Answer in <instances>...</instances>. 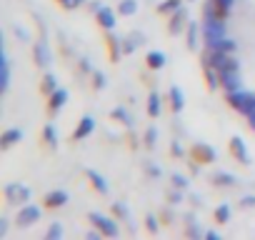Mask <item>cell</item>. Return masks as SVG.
I'll list each match as a JSON object with an SVG mask.
<instances>
[{"instance_id": "obj_34", "label": "cell", "mask_w": 255, "mask_h": 240, "mask_svg": "<svg viewBox=\"0 0 255 240\" xmlns=\"http://www.w3.org/2000/svg\"><path fill=\"white\" fill-rule=\"evenodd\" d=\"M105 83H108V80H105V75L93 70V88H95V90H103V88H105Z\"/></svg>"}, {"instance_id": "obj_19", "label": "cell", "mask_w": 255, "mask_h": 240, "mask_svg": "<svg viewBox=\"0 0 255 240\" xmlns=\"http://www.w3.org/2000/svg\"><path fill=\"white\" fill-rule=\"evenodd\" d=\"M183 105H185V95H183V90L178 85H173L170 88V108H173V113H180Z\"/></svg>"}, {"instance_id": "obj_2", "label": "cell", "mask_w": 255, "mask_h": 240, "mask_svg": "<svg viewBox=\"0 0 255 240\" xmlns=\"http://www.w3.org/2000/svg\"><path fill=\"white\" fill-rule=\"evenodd\" d=\"M218 78H220V88L225 93H233V90H240V63L233 60L228 68L218 70Z\"/></svg>"}, {"instance_id": "obj_13", "label": "cell", "mask_w": 255, "mask_h": 240, "mask_svg": "<svg viewBox=\"0 0 255 240\" xmlns=\"http://www.w3.org/2000/svg\"><path fill=\"white\" fill-rule=\"evenodd\" d=\"M20 140H23V130L20 128H8L3 133V138H0V150H8V148H13Z\"/></svg>"}, {"instance_id": "obj_14", "label": "cell", "mask_w": 255, "mask_h": 240, "mask_svg": "<svg viewBox=\"0 0 255 240\" xmlns=\"http://www.w3.org/2000/svg\"><path fill=\"white\" fill-rule=\"evenodd\" d=\"M200 68H203V75H205V85H208V90H218V88H220L218 70H215L213 65H208V63H200Z\"/></svg>"}, {"instance_id": "obj_4", "label": "cell", "mask_w": 255, "mask_h": 240, "mask_svg": "<svg viewBox=\"0 0 255 240\" xmlns=\"http://www.w3.org/2000/svg\"><path fill=\"white\" fill-rule=\"evenodd\" d=\"M88 220H90V225L93 228H98L105 238H118V223L113 220V218H108V215H100V213H90L88 215Z\"/></svg>"}, {"instance_id": "obj_39", "label": "cell", "mask_w": 255, "mask_h": 240, "mask_svg": "<svg viewBox=\"0 0 255 240\" xmlns=\"http://www.w3.org/2000/svg\"><path fill=\"white\" fill-rule=\"evenodd\" d=\"M240 208H255V195H245L240 200Z\"/></svg>"}, {"instance_id": "obj_33", "label": "cell", "mask_w": 255, "mask_h": 240, "mask_svg": "<svg viewBox=\"0 0 255 240\" xmlns=\"http://www.w3.org/2000/svg\"><path fill=\"white\" fill-rule=\"evenodd\" d=\"M155 143H158V130L155 128H148L145 130V148H155Z\"/></svg>"}, {"instance_id": "obj_3", "label": "cell", "mask_w": 255, "mask_h": 240, "mask_svg": "<svg viewBox=\"0 0 255 240\" xmlns=\"http://www.w3.org/2000/svg\"><path fill=\"white\" fill-rule=\"evenodd\" d=\"M3 198L8 205H25L30 200V188L23 183H10L3 188Z\"/></svg>"}, {"instance_id": "obj_37", "label": "cell", "mask_w": 255, "mask_h": 240, "mask_svg": "<svg viewBox=\"0 0 255 240\" xmlns=\"http://www.w3.org/2000/svg\"><path fill=\"white\" fill-rule=\"evenodd\" d=\"M178 190H180V188H175V190H170V195H168L173 205H180V203H183V193H178Z\"/></svg>"}, {"instance_id": "obj_43", "label": "cell", "mask_w": 255, "mask_h": 240, "mask_svg": "<svg viewBox=\"0 0 255 240\" xmlns=\"http://www.w3.org/2000/svg\"><path fill=\"white\" fill-rule=\"evenodd\" d=\"M148 173H150V175H155V178H158V175H160V168H155V165H150V168H148Z\"/></svg>"}, {"instance_id": "obj_40", "label": "cell", "mask_w": 255, "mask_h": 240, "mask_svg": "<svg viewBox=\"0 0 255 240\" xmlns=\"http://www.w3.org/2000/svg\"><path fill=\"white\" fill-rule=\"evenodd\" d=\"M170 153H173L175 158H183V148H180L178 143H173V145H170Z\"/></svg>"}, {"instance_id": "obj_41", "label": "cell", "mask_w": 255, "mask_h": 240, "mask_svg": "<svg viewBox=\"0 0 255 240\" xmlns=\"http://www.w3.org/2000/svg\"><path fill=\"white\" fill-rule=\"evenodd\" d=\"M80 70H83V73H93V68H90L88 60H80Z\"/></svg>"}, {"instance_id": "obj_20", "label": "cell", "mask_w": 255, "mask_h": 240, "mask_svg": "<svg viewBox=\"0 0 255 240\" xmlns=\"http://www.w3.org/2000/svg\"><path fill=\"white\" fill-rule=\"evenodd\" d=\"M55 90H58V80H55V75H50V73L43 75V78H40V93L48 98V95H53Z\"/></svg>"}, {"instance_id": "obj_8", "label": "cell", "mask_w": 255, "mask_h": 240, "mask_svg": "<svg viewBox=\"0 0 255 240\" xmlns=\"http://www.w3.org/2000/svg\"><path fill=\"white\" fill-rule=\"evenodd\" d=\"M230 153H233V158L238 160V163H243V165H250L253 160H250V150H248V145H245V140L240 138V135H233L230 138Z\"/></svg>"}, {"instance_id": "obj_11", "label": "cell", "mask_w": 255, "mask_h": 240, "mask_svg": "<svg viewBox=\"0 0 255 240\" xmlns=\"http://www.w3.org/2000/svg\"><path fill=\"white\" fill-rule=\"evenodd\" d=\"M65 103H68V90H65V88H58L53 95H48V113H50V115H55Z\"/></svg>"}, {"instance_id": "obj_1", "label": "cell", "mask_w": 255, "mask_h": 240, "mask_svg": "<svg viewBox=\"0 0 255 240\" xmlns=\"http://www.w3.org/2000/svg\"><path fill=\"white\" fill-rule=\"evenodd\" d=\"M225 100L233 110H238L240 115H253L255 113V93H248V90H233V93H225Z\"/></svg>"}, {"instance_id": "obj_32", "label": "cell", "mask_w": 255, "mask_h": 240, "mask_svg": "<svg viewBox=\"0 0 255 240\" xmlns=\"http://www.w3.org/2000/svg\"><path fill=\"white\" fill-rule=\"evenodd\" d=\"M55 3L60 5V8H65V10H75V8H80L85 0H55Z\"/></svg>"}, {"instance_id": "obj_12", "label": "cell", "mask_w": 255, "mask_h": 240, "mask_svg": "<svg viewBox=\"0 0 255 240\" xmlns=\"http://www.w3.org/2000/svg\"><path fill=\"white\" fill-rule=\"evenodd\" d=\"M95 20L103 30H113L115 28V10H110L108 5H103L98 13H95Z\"/></svg>"}, {"instance_id": "obj_21", "label": "cell", "mask_w": 255, "mask_h": 240, "mask_svg": "<svg viewBox=\"0 0 255 240\" xmlns=\"http://www.w3.org/2000/svg\"><path fill=\"white\" fill-rule=\"evenodd\" d=\"M213 185H218V188H233L235 185V175H230V173H213Z\"/></svg>"}, {"instance_id": "obj_10", "label": "cell", "mask_w": 255, "mask_h": 240, "mask_svg": "<svg viewBox=\"0 0 255 240\" xmlns=\"http://www.w3.org/2000/svg\"><path fill=\"white\" fill-rule=\"evenodd\" d=\"M93 130H95V118L83 115V118H80V123H78V128L73 130V140H83V138H88Z\"/></svg>"}, {"instance_id": "obj_46", "label": "cell", "mask_w": 255, "mask_h": 240, "mask_svg": "<svg viewBox=\"0 0 255 240\" xmlns=\"http://www.w3.org/2000/svg\"><path fill=\"white\" fill-rule=\"evenodd\" d=\"M190 3H195V0H190Z\"/></svg>"}, {"instance_id": "obj_24", "label": "cell", "mask_w": 255, "mask_h": 240, "mask_svg": "<svg viewBox=\"0 0 255 240\" xmlns=\"http://www.w3.org/2000/svg\"><path fill=\"white\" fill-rule=\"evenodd\" d=\"M148 115L150 118H160V95L158 93L148 95Z\"/></svg>"}, {"instance_id": "obj_44", "label": "cell", "mask_w": 255, "mask_h": 240, "mask_svg": "<svg viewBox=\"0 0 255 240\" xmlns=\"http://www.w3.org/2000/svg\"><path fill=\"white\" fill-rule=\"evenodd\" d=\"M205 238H210V240H218V233H215V230H208V233H205Z\"/></svg>"}, {"instance_id": "obj_18", "label": "cell", "mask_w": 255, "mask_h": 240, "mask_svg": "<svg viewBox=\"0 0 255 240\" xmlns=\"http://www.w3.org/2000/svg\"><path fill=\"white\" fill-rule=\"evenodd\" d=\"M233 3H235V0H213L215 15H218L220 20H228V18H230V10H233Z\"/></svg>"}, {"instance_id": "obj_26", "label": "cell", "mask_w": 255, "mask_h": 240, "mask_svg": "<svg viewBox=\"0 0 255 240\" xmlns=\"http://www.w3.org/2000/svg\"><path fill=\"white\" fill-rule=\"evenodd\" d=\"M3 93H8L10 88V60H8V53H3Z\"/></svg>"}, {"instance_id": "obj_36", "label": "cell", "mask_w": 255, "mask_h": 240, "mask_svg": "<svg viewBox=\"0 0 255 240\" xmlns=\"http://www.w3.org/2000/svg\"><path fill=\"white\" fill-rule=\"evenodd\" d=\"M145 228H148L150 235H155L158 233V218L155 215H145Z\"/></svg>"}, {"instance_id": "obj_29", "label": "cell", "mask_w": 255, "mask_h": 240, "mask_svg": "<svg viewBox=\"0 0 255 240\" xmlns=\"http://www.w3.org/2000/svg\"><path fill=\"white\" fill-rule=\"evenodd\" d=\"M228 220H230V208L223 203V205H218V208H215V223H220V225H223V223H228Z\"/></svg>"}, {"instance_id": "obj_22", "label": "cell", "mask_w": 255, "mask_h": 240, "mask_svg": "<svg viewBox=\"0 0 255 240\" xmlns=\"http://www.w3.org/2000/svg\"><path fill=\"white\" fill-rule=\"evenodd\" d=\"M105 40H108V48H110V58H113V60H118V58H120V53H123V43H120L110 30H108V38H105Z\"/></svg>"}, {"instance_id": "obj_31", "label": "cell", "mask_w": 255, "mask_h": 240, "mask_svg": "<svg viewBox=\"0 0 255 240\" xmlns=\"http://www.w3.org/2000/svg\"><path fill=\"white\" fill-rule=\"evenodd\" d=\"M45 238H48V240H58V238H63V225H60V223H53V225L48 228Z\"/></svg>"}, {"instance_id": "obj_6", "label": "cell", "mask_w": 255, "mask_h": 240, "mask_svg": "<svg viewBox=\"0 0 255 240\" xmlns=\"http://www.w3.org/2000/svg\"><path fill=\"white\" fill-rule=\"evenodd\" d=\"M38 220H40V208H38V205H30V203L20 205V210H18V215H15V225H18V228H30V225L38 223Z\"/></svg>"}, {"instance_id": "obj_5", "label": "cell", "mask_w": 255, "mask_h": 240, "mask_svg": "<svg viewBox=\"0 0 255 240\" xmlns=\"http://www.w3.org/2000/svg\"><path fill=\"white\" fill-rule=\"evenodd\" d=\"M190 158H193L195 163H200V165H210V163L218 160V153H215V148L208 145V143H195V145L190 148Z\"/></svg>"}, {"instance_id": "obj_42", "label": "cell", "mask_w": 255, "mask_h": 240, "mask_svg": "<svg viewBox=\"0 0 255 240\" xmlns=\"http://www.w3.org/2000/svg\"><path fill=\"white\" fill-rule=\"evenodd\" d=\"M5 233H8V220L3 218V223H0V238H3Z\"/></svg>"}, {"instance_id": "obj_9", "label": "cell", "mask_w": 255, "mask_h": 240, "mask_svg": "<svg viewBox=\"0 0 255 240\" xmlns=\"http://www.w3.org/2000/svg\"><path fill=\"white\" fill-rule=\"evenodd\" d=\"M33 60H35L38 68H48V65L53 63V58H50V48H48L45 40H38V43H35V48H33Z\"/></svg>"}, {"instance_id": "obj_45", "label": "cell", "mask_w": 255, "mask_h": 240, "mask_svg": "<svg viewBox=\"0 0 255 240\" xmlns=\"http://www.w3.org/2000/svg\"><path fill=\"white\" fill-rule=\"evenodd\" d=\"M248 123H250V128L255 130V118H248Z\"/></svg>"}, {"instance_id": "obj_25", "label": "cell", "mask_w": 255, "mask_h": 240, "mask_svg": "<svg viewBox=\"0 0 255 240\" xmlns=\"http://www.w3.org/2000/svg\"><path fill=\"white\" fill-rule=\"evenodd\" d=\"M188 48L190 50H198V23L195 20L188 23Z\"/></svg>"}, {"instance_id": "obj_7", "label": "cell", "mask_w": 255, "mask_h": 240, "mask_svg": "<svg viewBox=\"0 0 255 240\" xmlns=\"http://www.w3.org/2000/svg\"><path fill=\"white\" fill-rule=\"evenodd\" d=\"M188 23H190V20H188V10L180 5L178 10H173V13H170V20H168V33H170V35H180L183 30H188Z\"/></svg>"}, {"instance_id": "obj_28", "label": "cell", "mask_w": 255, "mask_h": 240, "mask_svg": "<svg viewBox=\"0 0 255 240\" xmlns=\"http://www.w3.org/2000/svg\"><path fill=\"white\" fill-rule=\"evenodd\" d=\"M110 118L118 120V123H123V125H130V115H128L125 108H115V110L110 113Z\"/></svg>"}, {"instance_id": "obj_38", "label": "cell", "mask_w": 255, "mask_h": 240, "mask_svg": "<svg viewBox=\"0 0 255 240\" xmlns=\"http://www.w3.org/2000/svg\"><path fill=\"white\" fill-rule=\"evenodd\" d=\"M185 235H190V238H200V235H205V233H203L200 228H195V225L190 223V225H188V230H185Z\"/></svg>"}, {"instance_id": "obj_16", "label": "cell", "mask_w": 255, "mask_h": 240, "mask_svg": "<svg viewBox=\"0 0 255 240\" xmlns=\"http://www.w3.org/2000/svg\"><path fill=\"white\" fill-rule=\"evenodd\" d=\"M68 205V193L65 190H50L45 195V208H63Z\"/></svg>"}, {"instance_id": "obj_17", "label": "cell", "mask_w": 255, "mask_h": 240, "mask_svg": "<svg viewBox=\"0 0 255 240\" xmlns=\"http://www.w3.org/2000/svg\"><path fill=\"white\" fill-rule=\"evenodd\" d=\"M145 63H148V68H150V70H160V68H165L168 58H165V53H160V50H153V53H148Z\"/></svg>"}, {"instance_id": "obj_27", "label": "cell", "mask_w": 255, "mask_h": 240, "mask_svg": "<svg viewBox=\"0 0 255 240\" xmlns=\"http://www.w3.org/2000/svg\"><path fill=\"white\" fill-rule=\"evenodd\" d=\"M43 140H45V145H50V148L58 145V133H55L53 125H45V128H43Z\"/></svg>"}, {"instance_id": "obj_15", "label": "cell", "mask_w": 255, "mask_h": 240, "mask_svg": "<svg viewBox=\"0 0 255 240\" xmlns=\"http://www.w3.org/2000/svg\"><path fill=\"white\" fill-rule=\"evenodd\" d=\"M85 175H88V180H90V185L100 193V195H108V183H105V178L98 173V170H93V168H88L85 170Z\"/></svg>"}, {"instance_id": "obj_35", "label": "cell", "mask_w": 255, "mask_h": 240, "mask_svg": "<svg viewBox=\"0 0 255 240\" xmlns=\"http://www.w3.org/2000/svg\"><path fill=\"white\" fill-rule=\"evenodd\" d=\"M170 180H173V188H180V190H185V188H188V178H185V175H180V173H175Z\"/></svg>"}, {"instance_id": "obj_30", "label": "cell", "mask_w": 255, "mask_h": 240, "mask_svg": "<svg viewBox=\"0 0 255 240\" xmlns=\"http://www.w3.org/2000/svg\"><path fill=\"white\" fill-rule=\"evenodd\" d=\"M113 215H115V218H123V220H128L130 210H128V205H125V203H113Z\"/></svg>"}, {"instance_id": "obj_23", "label": "cell", "mask_w": 255, "mask_h": 240, "mask_svg": "<svg viewBox=\"0 0 255 240\" xmlns=\"http://www.w3.org/2000/svg\"><path fill=\"white\" fill-rule=\"evenodd\" d=\"M118 13L120 15H135L138 13V0H120V3H118Z\"/></svg>"}]
</instances>
